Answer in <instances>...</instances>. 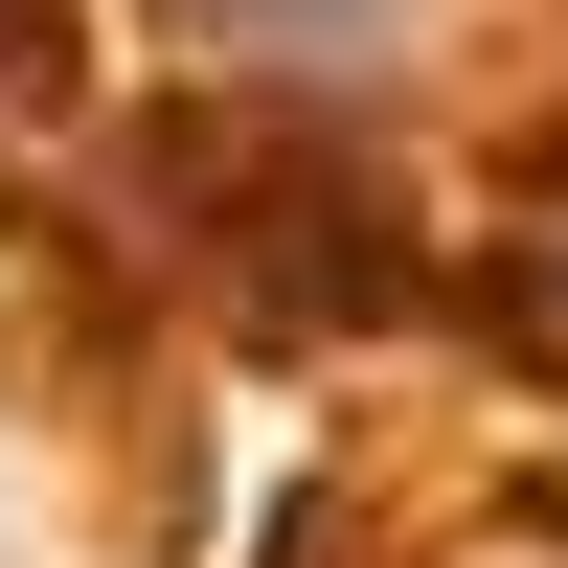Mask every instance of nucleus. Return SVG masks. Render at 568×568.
I'll use <instances>...</instances> for the list:
<instances>
[{"label":"nucleus","instance_id":"nucleus-1","mask_svg":"<svg viewBox=\"0 0 568 568\" xmlns=\"http://www.w3.org/2000/svg\"><path fill=\"white\" fill-rule=\"evenodd\" d=\"M205 23H273V45H318V23H364V0H205Z\"/></svg>","mask_w":568,"mask_h":568}]
</instances>
